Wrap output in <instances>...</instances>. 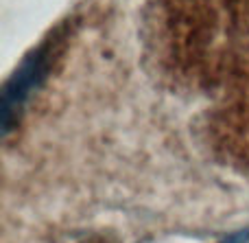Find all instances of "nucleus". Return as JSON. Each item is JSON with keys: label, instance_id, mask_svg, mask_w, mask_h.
Masks as SVG:
<instances>
[{"label": "nucleus", "instance_id": "nucleus-3", "mask_svg": "<svg viewBox=\"0 0 249 243\" xmlns=\"http://www.w3.org/2000/svg\"><path fill=\"white\" fill-rule=\"evenodd\" d=\"M247 239H249V232H238V235L228 237L223 243H247Z\"/></svg>", "mask_w": 249, "mask_h": 243}, {"label": "nucleus", "instance_id": "nucleus-2", "mask_svg": "<svg viewBox=\"0 0 249 243\" xmlns=\"http://www.w3.org/2000/svg\"><path fill=\"white\" fill-rule=\"evenodd\" d=\"M48 64V51H37L20 66V70L16 73V77L7 83L4 88V99H2V125L4 131L11 130L13 118L18 116L20 108L24 105V101L29 99V94L37 88L39 79L46 73Z\"/></svg>", "mask_w": 249, "mask_h": 243}, {"label": "nucleus", "instance_id": "nucleus-1", "mask_svg": "<svg viewBox=\"0 0 249 243\" xmlns=\"http://www.w3.org/2000/svg\"><path fill=\"white\" fill-rule=\"evenodd\" d=\"M155 29L181 73L208 83H247L236 116H249V0H158Z\"/></svg>", "mask_w": 249, "mask_h": 243}]
</instances>
